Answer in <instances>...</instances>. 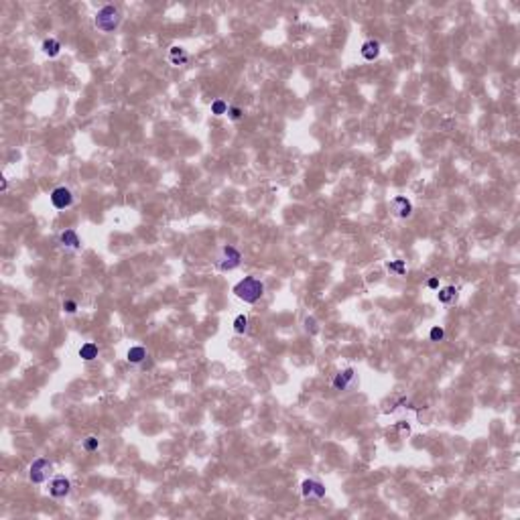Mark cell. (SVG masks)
Returning <instances> with one entry per match:
<instances>
[{
  "label": "cell",
  "mask_w": 520,
  "mask_h": 520,
  "mask_svg": "<svg viewBox=\"0 0 520 520\" xmlns=\"http://www.w3.org/2000/svg\"><path fill=\"white\" fill-rule=\"evenodd\" d=\"M240 264H242V254L238 248L230 246V244H224L220 252L216 254V258H213V266L220 272H230V270L238 268Z\"/></svg>",
  "instance_id": "cell-2"
},
{
  "label": "cell",
  "mask_w": 520,
  "mask_h": 520,
  "mask_svg": "<svg viewBox=\"0 0 520 520\" xmlns=\"http://www.w3.org/2000/svg\"><path fill=\"white\" fill-rule=\"evenodd\" d=\"M360 53H362V57H364L366 61H374V59L380 55V43H378L376 39H368V41L362 45Z\"/></svg>",
  "instance_id": "cell-11"
},
{
  "label": "cell",
  "mask_w": 520,
  "mask_h": 520,
  "mask_svg": "<svg viewBox=\"0 0 520 520\" xmlns=\"http://www.w3.org/2000/svg\"><path fill=\"white\" fill-rule=\"evenodd\" d=\"M59 244L69 252H77L81 248V240L75 230H63L59 234Z\"/></svg>",
  "instance_id": "cell-10"
},
{
  "label": "cell",
  "mask_w": 520,
  "mask_h": 520,
  "mask_svg": "<svg viewBox=\"0 0 520 520\" xmlns=\"http://www.w3.org/2000/svg\"><path fill=\"white\" fill-rule=\"evenodd\" d=\"M79 358H81V360H85V362L96 360V358H98V346H96L94 342H87V344H83V346L79 348Z\"/></svg>",
  "instance_id": "cell-14"
},
{
  "label": "cell",
  "mask_w": 520,
  "mask_h": 520,
  "mask_svg": "<svg viewBox=\"0 0 520 520\" xmlns=\"http://www.w3.org/2000/svg\"><path fill=\"white\" fill-rule=\"evenodd\" d=\"M234 295L244 301V303H256L260 301V297L264 295V285L260 279L256 277H244L236 287H234Z\"/></svg>",
  "instance_id": "cell-1"
},
{
  "label": "cell",
  "mask_w": 520,
  "mask_h": 520,
  "mask_svg": "<svg viewBox=\"0 0 520 520\" xmlns=\"http://www.w3.org/2000/svg\"><path fill=\"white\" fill-rule=\"evenodd\" d=\"M71 492V482L65 476H55L49 482V494L53 498H65Z\"/></svg>",
  "instance_id": "cell-7"
},
{
  "label": "cell",
  "mask_w": 520,
  "mask_h": 520,
  "mask_svg": "<svg viewBox=\"0 0 520 520\" xmlns=\"http://www.w3.org/2000/svg\"><path fill=\"white\" fill-rule=\"evenodd\" d=\"M43 53H45L47 57H57V55L61 53V43H59L57 39H53V37L45 39V41H43Z\"/></svg>",
  "instance_id": "cell-15"
},
{
  "label": "cell",
  "mask_w": 520,
  "mask_h": 520,
  "mask_svg": "<svg viewBox=\"0 0 520 520\" xmlns=\"http://www.w3.org/2000/svg\"><path fill=\"white\" fill-rule=\"evenodd\" d=\"M386 268H388L390 272H396V274H405V272H407V264H405L403 260H390V262L386 264Z\"/></svg>",
  "instance_id": "cell-19"
},
{
  "label": "cell",
  "mask_w": 520,
  "mask_h": 520,
  "mask_svg": "<svg viewBox=\"0 0 520 520\" xmlns=\"http://www.w3.org/2000/svg\"><path fill=\"white\" fill-rule=\"evenodd\" d=\"M226 114L230 116V120H240V118L244 116L242 108H238V106H228V112H226Z\"/></svg>",
  "instance_id": "cell-22"
},
{
  "label": "cell",
  "mask_w": 520,
  "mask_h": 520,
  "mask_svg": "<svg viewBox=\"0 0 520 520\" xmlns=\"http://www.w3.org/2000/svg\"><path fill=\"white\" fill-rule=\"evenodd\" d=\"M234 331L238 333V335H242V333H246L248 331V317L246 315H238L236 319H234Z\"/></svg>",
  "instance_id": "cell-17"
},
{
  "label": "cell",
  "mask_w": 520,
  "mask_h": 520,
  "mask_svg": "<svg viewBox=\"0 0 520 520\" xmlns=\"http://www.w3.org/2000/svg\"><path fill=\"white\" fill-rule=\"evenodd\" d=\"M63 311H65L67 315H73V313H77V303H75V301H71V299L63 301Z\"/></svg>",
  "instance_id": "cell-23"
},
{
  "label": "cell",
  "mask_w": 520,
  "mask_h": 520,
  "mask_svg": "<svg viewBox=\"0 0 520 520\" xmlns=\"http://www.w3.org/2000/svg\"><path fill=\"white\" fill-rule=\"evenodd\" d=\"M98 447H100V439H98L96 435H89V437L83 439V449H85V451L91 453V451H96Z\"/></svg>",
  "instance_id": "cell-20"
},
{
  "label": "cell",
  "mask_w": 520,
  "mask_h": 520,
  "mask_svg": "<svg viewBox=\"0 0 520 520\" xmlns=\"http://www.w3.org/2000/svg\"><path fill=\"white\" fill-rule=\"evenodd\" d=\"M305 329H307L311 335H315V333L319 331V327H317V321H315L313 317H307V319H305Z\"/></svg>",
  "instance_id": "cell-24"
},
{
  "label": "cell",
  "mask_w": 520,
  "mask_h": 520,
  "mask_svg": "<svg viewBox=\"0 0 520 520\" xmlns=\"http://www.w3.org/2000/svg\"><path fill=\"white\" fill-rule=\"evenodd\" d=\"M51 203H53V207L59 209V211L71 207V205H73V193H71V189H67V187H55V189L51 191Z\"/></svg>",
  "instance_id": "cell-6"
},
{
  "label": "cell",
  "mask_w": 520,
  "mask_h": 520,
  "mask_svg": "<svg viewBox=\"0 0 520 520\" xmlns=\"http://www.w3.org/2000/svg\"><path fill=\"white\" fill-rule=\"evenodd\" d=\"M445 338V329L441 327V325H435L431 331H429V340L431 342H441Z\"/></svg>",
  "instance_id": "cell-21"
},
{
  "label": "cell",
  "mask_w": 520,
  "mask_h": 520,
  "mask_svg": "<svg viewBox=\"0 0 520 520\" xmlns=\"http://www.w3.org/2000/svg\"><path fill=\"white\" fill-rule=\"evenodd\" d=\"M120 20H122V14H120V10H118L116 6H112V4L102 6V8L96 12V16H94V24L102 30V33H112L114 28H118Z\"/></svg>",
  "instance_id": "cell-3"
},
{
  "label": "cell",
  "mask_w": 520,
  "mask_h": 520,
  "mask_svg": "<svg viewBox=\"0 0 520 520\" xmlns=\"http://www.w3.org/2000/svg\"><path fill=\"white\" fill-rule=\"evenodd\" d=\"M228 112V104L224 100H213L211 102V114L213 116H224Z\"/></svg>",
  "instance_id": "cell-18"
},
{
  "label": "cell",
  "mask_w": 520,
  "mask_h": 520,
  "mask_svg": "<svg viewBox=\"0 0 520 520\" xmlns=\"http://www.w3.org/2000/svg\"><path fill=\"white\" fill-rule=\"evenodd\" d=\"M427 287H429V289H439V279H435V277L429 279V281H427Z\"/></svg>",
  "instance_id": "cell-25"
},
{
  "label": "cell",
  "mask_w": 520,
  "mask_h": 520,
  "mask_svg": "<svg viewBox=\"0 0 520 520\" xmlns=\"http://www.w3.org/2000/svg\"><path fill=\"white\" fill-rule=\"evenodd\" d=\"M390 209H392L394 216H396V218H401V220H407V218L413 216V203H411L405 195L394 197V199L390 201Z\"/></svg>",
  "instance_id": "cell-9"
},
{
  "label": "cell",
  "mask_w": 520,
  "mask_h": 520,
  "mask_svg": "<svg viewBox=\"0 0 520 520\" xmlns=\"http://www.w3.org/2000/svg\"><path fill=\"white\" fill-rule=\"evenodd\" d=\"M331 386L340 392H346V390H352L358 386V374L354 368H346L342 372L335 374V378L331 380Z\"/></svg>",
  "instance_id": "cell-5"
},
{
  "label": "cell",
  "mask_w": 520,
  "mask_h": 520,
  "mask_svg": "<svg viewBox=\"0 0 520 520\" xmlns=\"http://www.w3.org/2000/svg\"><path fill=\"white\" fill-rule=\"evenodd\" d=\"M126 360H128V364H132V366H140V364L146 360V350H144L142 346H132V348L126 352Z\"/></svg>",
  "instance_id": "cell-13"
},
{
  "label": "cell",
  "mask_w": 520,
  "mask_h": 520,
  "mask_svg": "<svg viewBox=\"0 0 520 520\" xmlns=\"http://www.w3.org/2000/svg\"><path fill=\"white\" fill-rule=\"evenodd\" d=\"M51 472H53V464L49 460H45V457H39L28 468V480L33 484H45L49 480Z\"/></svg>",
  "instance_id": "cell-4"
},
{
  "label": "cell",
  "mask_w": 520,
  "mask_h": 520,
  "mask_svg": "<svg viewBox=\"0 0 520 520\" xmlns=\"http://www.w3.org/2000/svg\"><path fill=\"white\" fill-rule=\"evenodd\" d=\"M301 494L309 500H321L325 496V486L317 480H305L301 484Z\"/></svg>",
  "instance_id": "cell-8"
},
{
  "label": "cell",
  "mask_w": 520,
  "mask_h": 520,
  "mask_svg": "<svg viewBox=\"0 0 520 520\" xmlns=\"http://www.w3.org/2000/svg\"><path fill=\"white\" fill-rule=\"evenodd\" d=\"M0 189H2V191L8 189V179H6V177H2V183H0Z\"/></svg>",
  "instance_id": "cell-26"
},
{
  "label": "cell",
  "mask_w": 520,
  "mask_h": 520,
  "mask_svg": "<svg viewBox=\"0 0 520 520\" xmlns=\"http://www.w3.org/2000/svg\"><path fill=\"white\" fill-rule=\"evenodd\" d=\"M437 299H439V303L449 305V303H453L457 299V289L455 287H443V289H439Z\"/></svg>",
  "instance_id": "cell-16"
},
{
  "label": "cell",
  "mask_w": 520,
  "mask_h": 520,
  "mask_svg": "<svg viewBox=\"0 0 520 520\" xmlns=\"http://www.w3.org/2000/svg\"><path fill=\"white\" fill-rule=\"evenodd\" d=\"M169 61H171L173 65H185L187 61H189V55H187V51L183 49V47L173 45V47L169 49Z\"/></svg>",
  "instance_id": "cell-12"
}]
</instances>
